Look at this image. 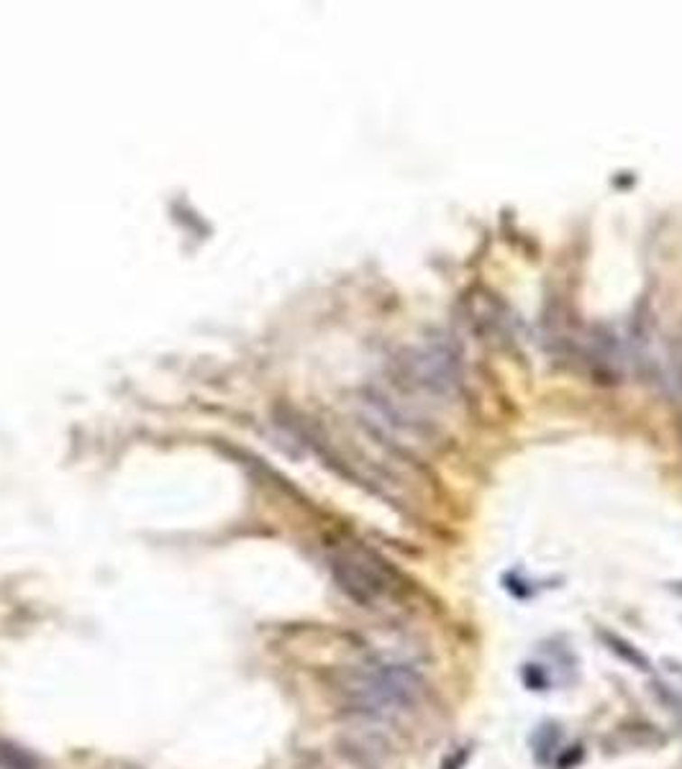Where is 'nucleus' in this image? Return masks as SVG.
Instances as JSON below:
<instances>
[{"mask_svg":"<svg viewBox=\"0 0 682 769\" xmlns=\"http://www.w3.org/2000/svg\"><path fill=\"white\" fill-rule=\"evenodd\" d=\"M0 769H39L33 756L23 752L21 746H14L8 741H0Z\"/></svg>","mask_w":682,"mask_h":769,"instance_id":"obj_4","label":"nucleus"},{"mask_svg":"<svg viewBox=\"0 0 682 769\" xmlns=\"http://www.w3.org/2000/svg\"><path fill=\"white\" fill-rule=\"evenodd\" d=\"M331 572L339 588L359 606L373 608L392 590V574L382 567L380 559L362 549L336 552L331 557Z\"/></svg>","mask_w":682,"mask_h":769,"instance_id":"obj_2","label":"nucleus"},{"mask_svg":"<svg viewBox=\"0 0 682 769\" xmlns=\"http://www.w3.org/2000/svg\"><path fill=\"white\" fill-rule=\"evenodd\" d=\"M536 756L541 759V762H549V756H552L554 752H557V746H559V731H557V726L554 723H544L539 731H536Z\"/></svg>","mask_w":682,"mask_h":769,"instance_id":"obj_5","label":"nucleus"},{"mask_svg":"<svg viewBox=\"0 0 682 769\" xmlns=\"http://www.w3.org/2000/svg\"><path fill=\"white\" fill-rule=\"evenodd\" d=\"M580 759H583V746H572V752H569L567 756H565V759L559 762V767L567 769V767H572L575 762H580Z\"/></svg>","mask_w":682,"mask_h":769,"instance_id":"obj_6","label":"nucleus"},{"mask_svg":"<svg viewBox=\"0 0 682 769\" xmlns=\"http://www.w3.org/2000/svg\"><path fill=\"white\" fill-rule=\"evenodd\" d=\"M598 636L603 638V644H605V649H608L611 655H616L621 662L631 664L633 670H644V672L651 670L650 656L644 655L639 646H633L629 638L618 636V634L608 631V628H601V631H598Z\"/></svg>","mask_w":682,"mask_h":769,"instance_id":"obj_3","label":"nucleus"},{"mask_svg":"<svg viewBox=\"0 0 682 769\" xmlns=\"http://www.w3.org/2000/svg\"><path fill=\"white\" fill-rule=\"evenodd\" d=\"M341 695L373 719H395L413 710L423 695L421 677L406 664L390 659H370L334 672Z\"/></svg>","mask_w":682,"mask_h":769,"instance_id":"obj_1","label":"nucleus"}]
</instances>
